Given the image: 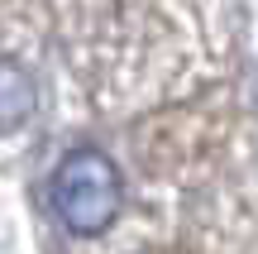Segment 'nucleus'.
Segmentation results:
<instances>
[{"label": "nucleus", "mask_w": 258, "mask_h": 254, "mask_svg": "<svg viewBox=\"0 0 258 254\" xmlns=\"http://www.w3.org/2000/svg\"><path fill=\"white\" fill-rule=\"evenodd\" d=\"M29 111H34V82L19 63H0V130L19 125Z\"/></svg>", "instance_id": "f03ea898"}, {"label": "nucleus", "mask_w": 258, "mask_h": 254, "mask_svg": "<svg viewBox=\"0 0 258 254\" xmlns=\"http://www.w3.org/2000/svg\"><path fill=\"white\" fill-rule=\"evenodd\" d=\"M53 211L77 235L105 230L115 221V211H120V173H115V163L96 149L67 154L53 173Z\"/></svg>", "instance_id": "f257e3e1"}]
</instances>
